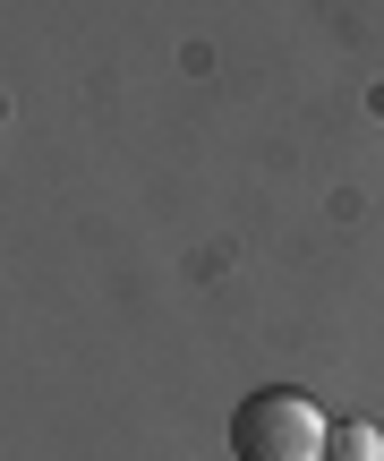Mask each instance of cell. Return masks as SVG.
Returning a JSON list of instances; mask_svg holds the SVG:
<instances>
[{
	"label": "cell",
	"instance_id": "obj_2",
	"mask_svg": "<svg viewBox=\"0 0 384 461\" xmlns=\"http://www.w3.org/2000/svg\"><path fill=\"white\" fill-rule=\"evenodd\" d=\"M325 461H384V436L368 428V419H351V428H334V445H325Z\"/></svg>",
	"mask_w": 384,
	"mask_h": 461
},
{
	"label": "cell",
	"instance_id": "obj_1",
	"mask_svg": "<svg viewBox=\"0 0 384 461\" xmlns=\"http://www.w3.org/2000/svg\"><path fill=\"white\" fill-rule=\"evenodd\" d=\"M334 428L317 419V402L290 393V384H256L231 411V453L239 461H325Z\"/></svg>",
	"mask_w": 384,
	"mask_h": 461
}]
</instances>
